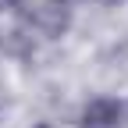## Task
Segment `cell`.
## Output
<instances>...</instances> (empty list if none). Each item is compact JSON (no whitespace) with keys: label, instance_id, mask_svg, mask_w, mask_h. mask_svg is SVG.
I'll list each match as a JSON object with an SVG mask.
<instances>
[{"label":"cell","instance_id":"3957f363","mask_svg":"<svg viewBox=\"0 0 128 128\" xmlns=\"http://www.w3.org/2000/svg\"><path fill=\"white\" fill-rule=\"evenodd\" d=\"M36 128H54V124H36Z\"/></svg>","mask_w":128,"mask_h":128},{"label":"cell","instance_id":"7a4b0ae2","mask_svg":"<svg viewBox=\"0 0 128 128\" xmlns=\"http://www.w3.org/2000/svg\"><path fill=\"white\" fill-rule=\"evenodd\" d=\"M68 18H71V11H68L64 0H46V4L36 11V22H39V28L46 32V36H60V32L68 28Z\"/></svg>","mask_w":128,"mask_h":128},{"label":"cell","instance_id":"277c9868","mask_svg":"<svg viewBox=\"0 0 128 128\" xmlns=\"http://www.w3.org/2000/svg\"><path fill=\"white\" fill-rule=\"evenodd\" d=\"M103 4H118V0H103Z\"/></svg>","mask_w":128,"mask_h":128},{"label":"cell","instance_id":"6da1fadb","mask_svg":"<svg viewBox=\"0 0 128 128\" xmlns=\"http://www.w3.org/2000/svg\"><path fill=\"white\" fill-rule=\"evenodd\" d=\"M124 124V103L114 96H92L82 107V128H121Z\"/></svg>","mask_w":128,"mask_h":128}]
</instances>
